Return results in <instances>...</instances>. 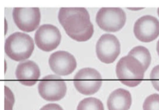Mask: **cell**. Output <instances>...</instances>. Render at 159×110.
<instances>
[{"mask_svg": "<svg viewBox=\"0 0 159 110\" xmlns=\"http://www.w3.org/2000/svg\"><path fill=\"white\" fill-rule=\"evenodd\" d=\"M157 51L158 55V56H159V40L158 41L157 44Z\"/></svg>", "mask_w": 159, "mask_h": 110, "instance_id": "19", "label": "cell"}, {"mask_svg": "<svg viewBox=\"0 0 159 110\" xmlns=\"http://www.w3.org/2000/svg\"><path fill=\"white\" fill-rule=\"evenodd\" d=\"M76 90L85 95H92L98 91L102 85L100 73L91 68H83L77 72L74 77Z\"/></svg>", "mask_w": 159, "mask_h": 110, "instance_id": "4", "label": "cell"}, {"mask_svg": "<svg viewBox=\"0 0 159 110\" xmlns=\"http://www.w3.org/2000/svg\"><path fill=\"white\" fill-rule=\"evenodd\" d=\"M143 110H159V95L157 93L148 96L143 104Z\"/></svg>", "mask_w": 159, "mask_h": 110, "instance_id": "16", "label": "cell"}, {"mask_svg": "<svg viewBox=\"0 0 159 110\" xmlns=\"http://www.w3.org/2000/svg\"><path fill=\"white\" fill-rule=\"evenodd\" d=\"M157 13H158V15L159 16V8H158V10H157Z\"/></svg>", "mask_w": 159, "mask_h": 110, "instance_id": "20", "label": "cell"}, {"mask_svg": "<svg viewBox=\"0 0 159 110\" xmlns=\"http://www.w3.org/2000/svg\"><path fill=\"white\" fill-rule=\"evenodd\" d=\"M61 34L57 27L52 24L42 25L36 31L34 41L38 48L46 52L55 50L60 44Z\"/></svg>", "mask_w": 159, "mask_h": 110, "instance_id": "7", "label": "cell"}, {"mask_svg": "<svg viewBox=\"0 0 159 110\" xmlns=\"http://www.w3.org/2000/svg\"><path fill=\"white\" fill-rule=\"evenodd\" d=\"M150 79L154 88L159 91V65L156 66L152 69Z\"/></svg>", "mask_w": 159, "mask_h": 110, "instance_id": "17", "label": "cell"}, {"mask_svg": "<svg viewBox=\"0 0 159 110\" xmlns=\"http://www.w3.org/2000/svg\"><path fill=\"white\" fill-rule=\"evenodd\" d=\"M51 69L58 75L67 76L72 73L76 68L75 57L67 51H58L51 55L49 58Z\"/></svg>", "mask_w": 159, "mask_h": 110, "instance_id": "11", "label": "cell"}, {"mask_svg": "<svg viewBox=\"0 0 159 110\" xmlns=\"http://www.w3.org/2000/svg\"><path fill=\"white\" fill-rule=\"evenodd\" d=\"M76 110H104V106L100 99L90 97L80 102Z\"/></svg>", "mask_w": 159, "mask_h": 110, "instance_id": "15", "label": "cell"}, {"mask_svg": "<svg viewBox=\"0 0 159 110\" xmlns=\"http://www.w3.org/2000/svg\"><path fill=\"white\" fill-rule=\"evenodd\" d=\"M13 18L20 30L29 33L38 27L40 23L41 13L38 8H15Z\"/></svg>", "mask_w": 159, "mask_h": 110, "instance_id": "9", "label": "cell"}, {"mask_svg": "<svg viewBox=\"0 0 159 110\" xmlns=\"http://www.w3.org/2000/svg\"><path fill=\"white\" fill-rule=\"evenodd\" d=\"M16 77L22 85L31 86L36 83L40 77V70L36 63L26 61L18 64Z\"/></svg>", "mask_w": 159, "mask_h": 110, "instance_id": "12", "label": "cell"}, {"mask_svg": "<svg viewBox=\"0 0 159 110\" xmlns=\"http://www.w3.org/2000/svg\"><path fill=\"white\" fill-rule=\"evenodd\" d=\"M38 88L39 95L48 101L61 100L66 93V83L57 75L43 77L39 81Z\"/></svg>", "mask_w": 159, "mask_h": 110, "instance_id": "6", "label": "cell"}, {"mask_svg": "<svg viewBox=\"0 0 159 110\" xmlns=\"http://www.w3.org/2000/svg\"><path fill=\"white\" fill-rule=\"evenodd\" d=\"M128 55H132L140 61L147 70L151 63V55L147 48L145 47L139 46L134 47Z\"/></svg>", "mask_w": 159, "mask_h": 110, "instance_id": "14", "label": "cell"}, {"mask_svg": "<svg viewBox=\"0 0 159 110\" xmlns=\"http://www.w3.org/2000/svg\"><path fill=\"white\" fill-rule=\"evenodd\" d=\"M40 110H63V108L58 104L50 103L43 106Z\"/></svg>", "mask_w": 159, "mask_h": 110, "instance_id": "18", "label": "cell"}, {"mask_svg": "<svg viewBox=\"0 0 159 110\" xmlns=\"http://www.w3.org/2000/svg\"><path fill=\"white\" fill-rule=\"evenodd\" d=\"M130 93L123 88L113 91L107 100L108 110H129L132 105Z\"/></svg>", "mask_w": 159, "mask_h": 110, "instance_id": "13", "label": "cell"}, {"mask_svg": "<svg viewBox=\"0 0 159 110\" xmlns=\"http://www.w3.org/2000/svg\"><path fill=\"white\" fill-rule=\"evenodd\" d=\"M134 32L135 37L140 42H151L159 36V21L152 16H143L135 22Z\"/></svg>", "mask_w": 159, "mask_h": 110, "instance_id": "10", "label": "cell"}, {"mask_svg": "<svg viewBox=\"0 0 159 110\" xmlns=\"http://www.w3.org/2000/svg\"><path fill=\"white\" fill-rule=\"evenodd\" d=\"M126 20L125 11L120 8H102L96 16L98 26L107 32L120 31L124 26Z\"/></svg>", "mask_w": 159, "mask_h": 110, "instance_id": "5", "label": "cell"}, {"mask_svg": "<svg viewBox=\"0 0 159 110\" xmlns=\"http://www.w3.org/2000/svg\"><path fill=\"white\" fill-rule=\"evenodd\" d=\"M58 20L70 37L79 42L89 40L94 33L89 13L85 8H61Z\"/></svg>", "mask_w": 159, "mask_h": 110, "instance_id": "1", "label": "cell"}, {"mask_svg": "<svg viewBox=\"0 0 159 110\" xmlns=\"http://www.w3.org/2000/svg\"><path fill=\"white\" fill-rule=\"evenodd\" d=\"M34 49V42L27 34L16 32L9 36L6 40L5 50L7 55L16 61L28 59Z\"/></svg>", "mask_w": 159, "mask_h": 110, "instance_id": "3", "label": "cell"}, {"mask_svg": "<svg viewBox=\"0 0 159 110\" xmlns=\"http://www.w3.org/2000/svg\"><path fill=\"white\" fill-rule=\"evenodd\" d=\"M145 71L143 64L130 55L122 57L116 66L118 79L122 84L129 87H135L141 83Z\"/></svg>", "mask_w": 159, "mask_h": 110, "instance_id": "2", "label": "cell"}, {"mask_svg": "<svg viewBox=\"0 0 159 110\" xmlns=\"http://www.w3.org/2000/svg\"><path fill=\"white\" fill-rule=\"evenodd\" d=\"M98 58L106 64L113 63L120 53V43L115 36L103 34L96 45Z\"/></svg>", "mask_w": 159, "mask_h": 110, "instance_id": "8", "label": "cell"}]
</instances>
